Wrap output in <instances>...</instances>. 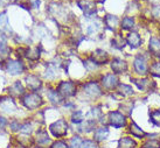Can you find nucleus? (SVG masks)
I'll use <instances>...</instances> for the list:
<instances>
[{"label":"nucleus","mask_w":160,"mask_h":148,"mask_svg":"<svg viewBox=\"0 0 160 148\" xmlns=\"http://www.w3.org/2000/svg\"><path fill=\"white\" fill-rule=\"evenodd\" d=\"M49 131L55 138L66 136L68 133V122L64 119H58V120L54 121L53 124H50Z\"/></svg>","instance_id":"obj_3"},{"label":"nucleus","mask_w":160,"mask_h":148,"mask_svg":"<svg viewBox=\"0 0 160 148\" xmlns=\"http://www.w3.org/2000/svg\"><path fill=\"white\" fill-rule=\"evenodd\" d=\"M150 121L157 127H160V110L150 111Z\"/></svg>","instance_id":"obj_27"},{"label":"nucleus","mask_w":160,"mask_h":148,"mask_svg":"<svg viewBox=\"0 0 160 148\" xmlns=\"http://www.w3.org/2000/svg\"><path fill=\"white\" fill-rule=\"evenodd\" d=\"M110 67H111V70L113 74L116 75H122V74H125L129 69V64L125 60L122 59H113L110 63Z\"/></svg>","instance_id":"obj_8"},{"label":"nucleus","mask_w":160,"mask_h":148,"mask_svg":"<svg viewBox=\"0 0 160 148\" xmlns=\"http://www.w3.org/2000/svg\"><path fill=\"white\" fill-rule=\"evenodd\" d=\"M102 85L107 90H115L119 85V78L116 74H107L102 77Z\"/></svg>","instance_id":"obj_7"},{"label":"nucleus","mask_w":160,"mask_h":148,"mask_svg":"<svg viewBox=\"0 0 160 148\" xmlns=\"http://www.w3.org/2000/svg\"><path fill=\"white\" fill-rule=\"evenodd\" d=\"M81 148H98V145L95 140H84L82 141Z\"/></svg>","instance_id":"obj_33"},{"label":"nucleus","mask_w":160,"mask_h":148,"mask_svg":"<svg viewBox=\"0 0 160 148\" xmlns=\"http://www.w3.org/2000/svg\"><path fill=\"white\" fill-rule=\"evenodd\" d=\"M18 141H19V144L25 148L29 147L32 145V140H31V138H29V135H26V134H22L21 136H19Z\"/></svg>","instance_id":"obj_32"},{"label":"nucleus","mask_w":160,"mask_h":148,"mask_svg":"<svg viewBox=\"0 0 160 148\" xmlns=\"http://www.w3.org/2000/svg\"><path fill=\"white\" fill-rule=\"evenodd\" d=\"M152 15H153V18L159 19L160 20V5L153 7V9H152Z\"/></svg>","instance_id":"obj_37"},{"label":"nucleus","mask_w":160,"mask_h":148,"mask_svg":"<svg viewBox=\"0 0 160 148\" xmlns=\"http://www.w3.org/2000/svg\"><path fill=\"white\" fill-rule=\"evenodd\" d=\"M131 82H133L134 84L138 86V89L142 90V91H150L152 90V86H156L154 82L150 81L147 78L140 77V78H131Z\"/></svg>","instance_id":"obj_14"},{"label":"nucleus","mask_w":160,"mask_h":148,"mask_svg":"<svg viewBox=\"0 0 160 148\" xmlns=\"http://www.w3.org/2000/svg\"><path fill=\"white\" fill-rule=\"evenodd\" d=\"M50 148H69V146L67 145V142H64L62 140H58V141H55Z\"/></svg>","instance_id":"obj_36"},{"label":"nucleus","mask_w":160,"mask_h":148,"mask_svg":"<svg viewBox=\"0 0 160 148\" xmlns=\"http://www.w3.org/2000/svg\"><path fill=\"white\" fill-rule=\"evenodd\" d=\"M117 92H118L122 97H132L134 94V90L132 89L131 85L120 83L119 85H118V88H117Z\"/></svg>","instance_id":"obj_21"},{"label":"nucleus","mask_w":160,"mask_h":148,"mask_svg":"<svg viewBox=\"0 0 160 148\" xmlns=\"http://www.w3.org/2000/svg\"><path fill=\"white\" fill-rule=\"evenodd\" d=\"M126 43L132 48V49H137L139 48L142 43V36L138 34L137 31H130L129 34L126 35Z\"/></svg>","instance_id":"obj_13"},{"label":"nucleus","mask_w":160,"mask_h":148,"mask_svg":"<svg viewBox=\"0 0 160 148\" xmlns=\"http://www.w3.org/2000/svg\"><path fill=\"white\" fill-rule=\"evenodd\" d=\"M22 104L28 110H35L39 108L43 104L42 97L38 93H27L22 97Z\"/></svg>","instance_id":"obj_4"},{"label":"nucleus","mask_w":160,"mask_h":148,"mask_svg":"<svg viewBox=\"0 0 160 148\" xmlns=\"http://www.w3.org/2000/svg\"><path fill=\"white\" fill-rule=\"evenodd\" d=\"M38 148H40V147H38Z\"/></svg>","instance_id":"obj_43"},{"label":"nucleus","mask_w":160,"mask_h":148,"mask_svg":"<svg viewBox=\"0 0 160 148\" xmlns=\"http://www.w3.org/2000/svg\"><path fill=\"white\" fill-rule=\"evenodd\" d=\"M138 144L132 136H123L118 140V146L117 148H137Z\"/></svg>","instance_id":"obj_17"},{"label":"nucleus","mask_w":160,"mask_h":148,"mask_svg":"<svg viewBox=\"0 0 160 148\" xmlns=\"http://www.w3.org/2000/svg\"><path fill=\"white\" fill-rule=\"evenodd\" d=\"M47 96H48L49 102H52L54 105H60V104H62L63 97L58 93V90H56V91H55V90H48Z\"/></svg>","instance_id":"obj_23"},{"label":"nucleus","mask_w":160,"mask_h":148,"mask_svg":"<svg viewBox=\"0 0 160 148\" xmlns=\"http://www.w3.org/2000/svg\"><path fill=\"white\" fill-rule=\"evenodd\" d=\"M146 1H151V2H154V1H158V0H146Z\"/></svg>","instance_id":"obj_41"},{"label":"nucleus","mask_w":160,"mask_h":148,"mask_svg":"<svg viewBox=\"0 0 160 148\" xmlns=\"http://www.w3.org/2000/svg\"><path fill=\"white\" fill-rule=\"evenodd\" d=\"M159 35H160V28H159Z\"/></svg>","instance_id":"obj_42"},{"label":"nucleus","mask_w":160,"mask_h":148,"mask_svg":"<svg viewBox=\"0 0 160 148\" xmlns=\"http://www.w3.org/2000/svg\"><path fill=\"white\" fill-rule=\"evenodd\" d=\"M71 121L74 124H77V125L82 124L84 121V113L82 112V111H75L71 114Z\"/></svg>","instance_id":"obj_30"},{"label":"nucleus","mask_w":160,"mask_h":148,"mask_svg":"<svg viewBox=\"0 0 160 148\" xmlns=\"http://www.w3.org/2000/svg\"><path fill=\"white\" fill-rule=\"evenodd\" d=\"M26 83L27 86L32 91H36V90H39L42 86V82H41V79L36 75H28L26 77Z\"/></svg>","instance_id":"obj_16"},{"label":"nucleus","mask_w":160,"mask_h":148,"mask_svg":"<svg viewBox=\"0 0 160 148\" xmlns=\"http://www.w3.org/2000/svg\"><path fill=\"white\" fill-rule=\"evenodd\" d=\"M26 56L28 59L35 61L40 57V49L39 47H35V48H29V49L26 50Z\"/></svg>","instance_id":"obj_29"},{"label":"nucleus","mask_w":160,"mask_h":148,"mask_svg":"<svg viewBox=\"0 0 160 148\" xmlns=\"http://www.w3.org/2000/svg\"><path fill=\"white\" fill-rule=\"evenodd\" d=\"M58 92L63 98H70L76 94V84L70 81L61 82L58 86Z\"/></svg>","instance_id":"obj_5"},{"label":"nucleus","mask_w":160,"mask_h":148,"mask_svg":"<svg viewBox=\"0 0 160 148\" xmlns=\"http://www.w3.org/2000/svg\"><path fill=\"white\" fill-rule=\"evenodd\" d=\"M6 124H7V120H6L5 118L0 117V131L2 130L5 126H6Z\"/></svg>","instance_id":"obj_38"},{"label":"nucleus","mask_w":160,"mask_h":148,"mask_svg":"<svg viewBox=\"0 0 160 148\" xmlns=\"http://www.w3.org/2000/svg\"><path fill=\"white\" fill-rule=\"evenodd\" d=\"M6 70L9 75H19L23 71V63L21 61H17V60H11L6 64Z\"/></svg>","instance_id":"obj_10"},{"label":"nucleus","mask_w":160,"mask_h":148,"mask_svg":"<svg viewBox=\"0 0 160 148\" xmlns=\"http://www.w3.org/2000/svg\"><path fill=\"white\" fill-rule=\"evenodd\" d=\"M90 60H92L97 65H104V64H107L109 62L110 57H109V54H108L105 50L96 49L92 53V55L90 56Z\"/></svg>","instance_id":"obj_9"},{"label":"nucleus","mask_w":160,"mask_h":148,"mask_svg":"<svg viewBox=\"0 0 160 148\" xmlns=\"http://www.w3.org/2000/svg\"><path fill=\"white\" fill-rule=\"evenodd\" d=\"M32 2V5H33V7L34 8H38V6H39V4H40V0H29Z\"/></svg>","instance_id":"obj_40"},{"label":"nucleus","mask_w":160,"mask_h":148,"mask_svg":"<svg viewBox=\"0 0 160 148\" xmlns=\"http://www.w3.org/2000/svg\"><path fill=\"white\" fill-rule=\"evenodd\" d=\"M103 21H104V25L107 26V28L111 29V31H116V28L118 27V25H119L118 18L116 15H112V14H107Z\"/></svg>","instance_id":"obj_20"},{"label":"nucleus","mask_w":160,"mask_h":148,"mask_svg":"<svg viewBox=\"0 0 160 148\" xmlns=\"http://www.w3.org/2000/svg\"><path fill=\"white\" fill-rule=\"evenodd\" d=\"M140 148H160V139H147L142 144Z\"/></svg>","instance_id":"obj_26"},{"label":"nucleus","mask_w":160,"mask_h":148,"mask_svg":"<svg viewBox=\"0 0 160 148\" xmlns=\"http://www.w3.org/2000/svg\"><path fill=\"white\" fill-rule=\"evenodd\" d=\"M9 93L14 96V97H20L25 93V89H23L22 84L20 82H15L13 85H11L9 88Z\"/></svg>","instance_id":"obj_24"},{"label":"nucleus","mask_w":160,"mask_h":148,"mask_svg":"<svg viewBox=\"0 0 160 148\" xmlns=\"http://www.w3.org/2000/svg\"><path fill=\"white\" fill-rule=\"evenodd\" d=\"M109 136V130L105 126H102V127H98L96 128V131L93 132V139L96 142H101V141H104Z\"/></svg>","instance_id":"obj_19"},{"label":"nucleus","mask_w":160,"mask_h":148,"mask_svg":"<svg viewBox=\"0 0 160 148\" xmlns=\"http://www.w3.org/2000/svg\"><path fill=\"white\" fill-rule=\"evenodd\" d=\"M83 93L90 99L98 98L99 96H102V89L98 85L96 82H89L83 85Z\"/></svg>","instance_id":"obj_6"},{"label":"nucleus","mask_w":160,"mask_h":148,"mask_svg":"<svg viewBox=\"0 0 160 148\" xmlns=\"http://www.w3.org/2000/svg\"><path fill=\"white\" fill-rule=\"evenodd\" d=\"M120 107H122V113H124L125 116H130L131 113H132V110H133V103L129 100V102H125L120 105Z\"/></svg>","instance_id":"obj_31"},{"label":"nucleus","mask_w":160,"mask_h":148,"mask_svg":"<svg viewBox=\"0 0 160 148\" xmlns=\"http://www.w3.org/2000/svg\"><path fill=\"white\" fill-rule=\"evenodd\" d=\"M108 120L110 126L115 127V128H123L128 126V118L124 113L120 111H111L108 114Z\"/></svg>","instance_id":"obj_1"},{"label":"nucleus","mask_w":160,"mask_h":148,"mask_svg":"<svg viewBox=\"0 0 160 148\" xmlns=\"http://www.w3.org/2000/svg\"><path fill=\"white\" fill-rule=\"evenodd\" d=\"M77 5L84 12L85 15H88V17H91V15L96 13V4L93 1H90V0H78Z\"/></svg>","instance_id":"obj_11"},{"label":"nucleus","mask_w":160,"mask_h":148,"mask_svg":"<svg viewBox=\"0 0 160 148\" xmlns=\"http://www.w3.org/2000/svg\"><path fill=\"white\" fill-rule=\"evenodd\" d=\"M133 70L139 76H146L148 75L150 65L147 62V59L142 54H138L133 60Z\"/></svg>","instance_id":"obj_2"},{"label":"nucleus","mask_w":160,"mask_h":148,"mask_svg":"<svg viewBox=\"0 0 160 148\" xmlns=\"http://www.w3.org/2000/svg\"><path fill=\"white\" fill-rule=\"evenodd\" d=\"M148 74L153 77H158L160 78V62L157 61V62H153L150 65V70H148Z\"/></svg>","instance_id":"obj_28"},{"label":"nucleus","mask_w":160,"mask_h":148,"mask_svg":"<svg viewBox=\"0 0 160 148\" xmlns=\"http://www.w3.org/2000/svg\"><path fill=\"white\" fill-rule=\"evenodd\" d=\"M148 51L152 56L160 59V39L152 36L148 42Z\"/></svg>","instance_id":"obj_15"},{"label":"nucleus","mask_w":160,"mask_h":148,"mask_svg":"<svg viewBox=\"0 0 160 148\" xmlns=\"http://www.w3.org/2000/svg\"><path fill=\"white\" fill-rule=\"evenodd\" d=\"M134 27V19L133 17H125L120 21V28L122 31H130Z\"/></svg>","instance_id":"obj_25"},{"label":"nucleus","mask_w":160,"mask_h":148,"mask_svg":"<svg viewBox=\"0 0 160 148\" xmlns=\"http://www.w3.org/2000/svg\"><path fill=\"white\" fill-rule=\"evenodd\" d=\"M11 127H12V130H13V131H18V130H20V128H21V126L19 125L17 121H14L13 124L11 125Z\"/></svg>","instance_id":"obj_39"},{"label":"nucleus","mask_w":160,"mask_h":148,"mask_svg":"<svg viewBox=\"0 0 160 148\" xmlns=\"http://www.w3.org/2000/svg\"><path fill=\"white\" fill-rule=\"evenodd\" d=\"M125 45H126V39L122 35V33H117L112 39V47L116 49L122 50L125 47Z\"/></svg>","instance_id":"obj_22"},{"label":"nucleus","mask_w":160,"mask_h":148,"mask_svg":"<svg viewBox=\"0 0 160 148\" xmlns=\"http://www.w3.org/2000/svg\"><path fill=\"white\" fill-rule=\"evenodd\" d=\"M129 134L132 136V138H137V139H144L147 135V133L142 130L140 126H138L134 121H130L129 122Z\"/></svg>","instance_id":"obj_12"},{"label":"nucleus","mask_w":160,"mask_h":148,"mask_svg":"<svg viewBox=\"0 0 160 148\" xmlns=\"http://www.w3.org/2000/svg\"><path fill=\"white\" fill-rule=\"evenodd\" d=\"M36 144L41 147H46L47 145L50 144V138H49L48 133L43 130L38 131L36 133Z\"/></svg>","instance_id":"obj_18"},{"label":"nucleus","mask_w":160,"mask_h":148,"mask_svg":"<svg viewBox=\"0 0 160 148\" xmlns=\"http://www.w3.org/2000/svg\"><path fill=\"white\" fill-rule=\"evenodd\" d=\"M32 131H33V127L29 122H27L25 125L21 126V128H20V132L22 133V134H26V135H29L32 133Z\"/></svg>","instance_id":"obj_35"},{"label":"nucleus","mask_w":160,"mask_h":148,"mask_svg":"<svg viewBox=\"0 0 160 148\" xmlns=\"http://www.w3.org/2000/svg\"><path fill=\"white\" fill-rule=\"evenodd\" d=\"M81 145H82V140L78 135L74 136L72 139L70 140V146L69 148H81Z\"/></svg>","instance_id":"obj_34"}]
</instances>
